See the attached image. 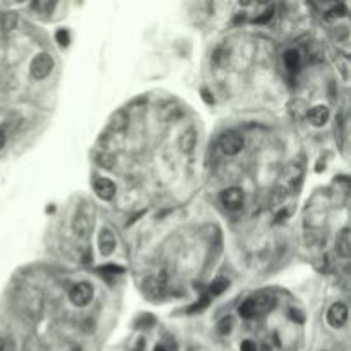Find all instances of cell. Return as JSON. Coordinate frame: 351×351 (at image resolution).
<instances>
[{"label": "cell", "instance_id": "7a4b0ae2", "mask_svg": "<svg viewBox=\"0 0 351 351\" xmlns=\"http://www.w3.org/2000/svg\"><path fill=\"white\" fill-rule=\"evenodd\" d=\"M93 286L89 285V283H77V285H74L70 288L69 291V298L74 305H77V307H84V305H88L89 301H91L93 298Z\"/></svg>", "mask_w": 351, "mask_h": 351}, {"label": "cell", "instance_id": "52a82bcc", "mask_svg": "<svg viewBox=\"0 0 351 351\" xmlns=\"http://www.w3.org/2000/svg\"><path fill=\"white\" fill-rule=\"evenodd\" d=\"M98 244H100V252L103 255H111V254H113L115 245H116L113 231H111V229H108V228H103L101 233H100V238H98Z\"/></svg>", "mask_w": 351, "mask_h": 351}, {"label": "cell", "instance_id": "8fae6325", "mask_svg": "<svg viewBox=\"0 0 351 351\" xmlns=\"http://www.w3.org/2000/svg\"><path fill=\"white\" fill-rule=\"evenodd\" d=\"M300 177H301V168H300V166L290 165L285 170V173H283V183H285L286 187H295L296 182L300 180Z\"/></svg>", "mask_w": 351, "mask_h": 351}, {"label": "cell", "instance_id": "9c48e42d", "mask_svg": "<svg viewBox=\"0 0 351 351\" xmlns=\"http://www.w3.org/2000/svg\"><path fill=\"white\" fill-rule=\"evenodd\" d=\"M308 119H310V122L316 125V127H322V125L329 120V110L322 105L314 106L308 113Z\"/></svg>", "mask_w": 351, "mask_h": 351}, {"label": "cell", "instance_id": "ac0fdd59", "mask_svg": "<svg viewBox=\"0 0 351 351\" xmlns=\"http://www.w3.org/2000/svg\"><path fill=\"white\" fill-rule=\"evenodd\" d=\"M96 163L100 165L101 168L110 170V168H113V165H115V158H113V154H110V152L103 151V152H100V154L96 156Z\"/></svg>", "mask_w": 351, "mask_h": 351}, {"label": "cell", "instance_id": "7c38bea8", "mask_svg": "<svg viewBox=\"0 0 351 351\" xmlns=\"http://www.w3.org/2000/svg\"><path fill=\"white\" fill-rule=\"evenodd\" d=\"M196 141H197V137H196V130H192V129H188L185 130V132L182 134V137H180V149H182L183 152H190L193 149V146H196Z\"/></svg>", "mask_w": 351, "mask_h": 351}, {"label": "cell", "instance_id": "cb8c5ba5", "mask_svg": "<svg viewBox=\"0 0 351 351\" xmlns=\"http://www.w3.org/2000/svg\"><path fill=\"white\" fill-rule=\"evenodd\" d=\"M55 38H57V42L60 45H64V47H67V45L70 43V36H69V31L67 29H58L55 33Z\"/></svg>", "mask_w": 351, "mask_h": 351}, {"label": "cell", "instance_id": "d4e9b609", "mask_svg": "<svg viewBox=\"0 0 351 351\" xmlns=\"http://www.w3.org/2000/svg\"><path fill=\"white\" fill-rule=\"evenodd\" d=\"M290 317H291V321H295V322H298V324H303L305 322V316H303V312H300V310H291L290 312Z\"/></svg>", "mask_w": 351, "mask_h": 351}, {"label": "cell", "instance_id": "8992f818", "mask_svg": "<svg viewBox=\"0 0 351 351\" xmlns=\"http://www.w3.org/2000/svg\"><path fill=\"white\" fill-rule=\"evenodd\" d=\"M94 192H96V196L100 197V199L110 201V199H113L116 187H115V183L108 178H96L94 180Z\"/></svg>", "mask_w": 351, "mask_h": 351}, {"label": "cell", "instance_id": "6da1fadb", "mask_svg": "<svg viewBox=\"0 0 351 351\" xmlns=\"http://www.w3.org/2000/svg\"><path fill=\"white\" fill-rule=\"evenodd\" d=\"M53 69V58L48 53H40L31 62V74L34 79H45Z\"/></svg>", "mask_w": 351, "mask_h": 351}, {"label": "cell", "instance_id": "277c9868", "mask_svg": "<svg viewBox=\"0 0 351 351\" xmlns=\"http://www.w3.org/2000/svg\"><path fill=\"white\" fill-rule=\"evenodd\" d=\"M221 202L228 209H240L244 204V192L237 187H229L221 192Z\"/></svg>", "mask_w": 351, "mask_h": 351}, {"label": "cell", "instance_id": "484cf974", "mask_svg": "<svg viewBox=\"0 0 351 351\" xmlns=\"http://www.w3.org/2000/svg\"><path fill=\"white\" fill-rule=\"evenodd\" d=\"M272 12H274V7H269L267 11L262 12V16L255 17V22H267L272 17Z\"/></svg>", "mask_w": 351, "mask_h": 351}, {"label": "cell", "instance_id": "ba28073f", "mask_svg": "<svg viewBox=\"0 0 351 351\" xmlns=\"http://www.w3.org/2000/svg\"><path fill=\"white\" fill-rule=\"evenodd\" d=\"M72 228H74V231L77 233L79 237H86L89 233V229H91V219H89V216L86 213L81 211V213L75 214Z\"/></svg>", "mask_w": 351, "mask_h": 351}, {"label": "cell", "instance_id": "e0dca14e", "mask_svg": "<svg viewBox=\"0 0 351 351\" xmlns=\"http://www.w3.org/2000/svg\"><path fill=\"white\" fill-rule=\"evenodd\" d=\"M228 280L226 278H218V280H214L213 283H211V286H209V291H211V295H214V296H218V295H221L224 290L228 288Z\"/></svg>", "mask_w": 351, "mask_h": 351}, {"label": "cell", "instance_id": "4316f807", "mask_svg": "<svg viewBox=\"0 0 351 351\" xmlns=\"http://www.w3.org/2000/svg\"><path fill=\"white\" fill-rule=\"evenodd\" d=\"M240 351H257V346H255L254 341L245 339L244 343L240 344Z\"/></svg>", "mask_w": 351, "mask_h": 351}, {"label": "cell", "instance_id": "d6986e66", "mask_svg": "<svg viewBox=\"0 0 351 351\" xmlns=\"http://www.w3.org/2000/svg\"><path fill=\"white\" fill-rule=\"evenodd\" d=\"M238 314H240L242 317H245V319H250V317H254L255 314V305H254V300H245L244 303L238 307Z\"/></svg>", "mask_w": 351, "mask_h": 351}, {"label": "cell", "instance_id": "5bb4252c", "mask_svg": "<svg viewBox=\"0 0 351 351\" xmlns=\"http://www.w3.org/2000/svg\"><path fill=\"white\" fill-rule=\"evenodd\" d=\"M127 124H129V116H127V113H125L124 110L115 111V113L111 115V119H110L111 129H115V130H124L125 127H127Z\"/></svg>", "mask_w": 351, "mask_h": 351}, {"label": "cell", "instance_id": "30bf717a", "mask_svg": "<svg viewBox=\"0 0 351 351\" xmlns=\"http://www.w3.org/2000/svg\"><path fill=\"white\" fill-rule=\"evenodd\" d=\"M166 288V278L165 274H161V276H156V278H149L146 283V290L149 291V293L152 296H161L163 295Z\"/></svg>", "mask_w": 351, "mask_h": 351}, {"label": "cell", "instance_id": "1f68e13d", "mask_svg": "<svg viewBox=\"0 0 351 351\" xmlns=\"http://www.w3.org/2000/svg\"><path fill=\"white\" fill-rule=\"evenodd\" d=\"M154 351H165V348H163V346H156Z\"/></svg>", "mask_w": 351, "mask_h": 351}, {"label": "cell", "instance_id": "ffe728a7", "mask_svg": "<svg viewBox=\"0 0 351 351\" xmlns=\"http://www.w3.org/2000/svg\"><path fill=\"white\" fill-rule=\"evenodd\" d=\"M17 24V16L14 12H4L2 14V28L6 31H12Z\"/></svg>", "mask_w": 351, "mask_h": 351}, {"label": "cell", "instance_id": "5b68a950", "mask_svg": "<svg viewBox=\"0 0 351 351\" xmlns=\"http://www.w3.org/2000/svg\"><path fill=\"white\" fill-rule=\"evenodd\" d=\"M348 321V308L344 303H334L327 312V322L332 327H343Z\"/></svg>", "mask_w": 351, "mask_h": 351}, {"label": "cell", "instance_id": "7402d4cb", "mask_svg": "<svg viewBox=\"0 0 351 351\" xmlns=\"http://www.w3.org/2000/svg\"><path fill=\"white\" fill-rule=\"evenodd\" d=\"M209 305V296H202L201 300H197V303H193L192 307L187 308L188 314H197V312H202L206 307Z\"/></svg>", "mask_w": 351, "mask_h": 351}, {"label": "cell", "instance_id": "9a60e30c", "mask_svg": "<svg viewBox=\"0 0 351 351\" xmlns=\"http://www.w3.org/2000/svg\"><path fill=\"white\" fill-rule=\"evenodd\" d=\"M337 254L343 255V257H348L349 255V229L348 228L343 229L341 237L337 238Z\"/></svg>", "mask_w": 351, "mask_h": 351}, {"label": "cell", "instance_id": "4dcf8cb0", "mask_svg": "<svg viewBox=\"0 0 351 351\" xmlns=\"http://www.w3.org/2000/svg\"><path fill=\"white\" fill-rule=\"evenodd\" d=\"M257 351H272V349H271V346L264 344V346H262V348H260V349H257Z\"/></svg>", "mask_w": 351, "mask_h": 351}, {"label": "cell", "instance_id": "f1b7e54d", "mask_svg": "<svg viewBox=\"0 0 351 351\" xmlns=\"http://www.w3.org/2000/svg\"><path fill=\"white\" fill-rule=\"evenodd\" d=\"M202 96H204V100L208 101V103H213V98H211V94L208 89H202Z\"/></svg>", "mask_w": 351, "mask_h": 351}, {"label": "cell", "instance_id": "83f0119b", "mask_svg": "<svg viewBox=\"0 0 351 351\" xmlns=\"http://www.w3.org/2000/svg\"><path fill=\"white\" fill-rule=\"evenodd\" d=\"M348 60H341V74H343V77L348 81V77H349V74H348Z\"/></svg>", "mask_w": 351, "mask_h": 351}, {"label": "cell", "instance_id": "f546056e", "mask_svg": "<svg viewBox=\"0 0 351 351\" xmlns=\"http://www.w3.org/2000/svg\"><path fill=\"white\" fill-rule=\"evenodd\" d=\"M4 144H6V132L0 129V149L4 147Z\"/></svg>", "mask_w": 351, "mask_h": 351}, {"label": "cell", "instance_id": "4fadbf2b", "mask_svg": "<svg viewBox=\"0 0 351 351\" xmlns=\"http://www.w3.org/2000/svg\"><path fill=\"white\" fill-rule=\"evenodd\" d=\"M254 305H255V312H267L274 307V298L269 295H259L254 298Z\"/></svg>", "mask_w": 351, "mask_h": 351}, {"label": "cell", "instance_id": "3957f363", "mask_svg": "<svg viewBox=\"0 0 351 351\" xmlns=\"http://www.w3.org/2000/svg\"><path fill=\"white\" fill-rule=\"evenodd\" d=\"M219 146L226 154H237L244 147V137L237 132H226L219 139Z\"/></svg>", "mask_w": 351, "mask_h": 351}, {"label": "cell", "instance_id": "d6a6232c", "mask_svg": "<svg viewBox=\"0 0 351 351\" xmlns=\"http://www.w3.org/2000/svg\"><path fill=\"white\" fill-rule=\"evenodd\" d=\"M0 351H4V341L0 339Z\"/></svg>", "mask_w": 351, "mask_h": 351}, {"label": "cell", "instance_id": "2e32d148", "mask_svg": "<svg viewBox=\"0 0 351 351\" xmlns=\"http://www.w3.org/2000/svg\"><path fill=\"white\" fill-rule=\"evenodd\" d=\"M283 62H285L286 69L288 70H296L300 65V55L296 50H288L285 53V57H283Z\"/></svg>", "mask_w": 351, "mask_h": 351}, {"label": "cell", "instance_id": "603a6c76", "mask_svg": "<svg viewBox=\"0 0 351 351\" xmlns=\"http://www.w3.org/2000/svg\"><path fill=\"white\" fill-rule=\"evenodd\" d=\"M231 326H233V319L231 317H224L223 321L218 324L219 334H228V332L231 331Z\"/></svg>", "mask_w": 351, "mask_h": 351}, {"label": "cell", "instance_id": "44dd1931", "mask_svg": "<svg viewBox=\"0 0 351 351\" xmlns=\"http://www.w3.org/2000/svg\"><path fill=\"white\" fill-rule=\"evenodd\" d=\"M98 272H101V276H119V274L125 272L124 267H120V265H101L100 269H98Z\"/></svg>", "mask_w": 351, "mask_h": 351}]
</instances>
